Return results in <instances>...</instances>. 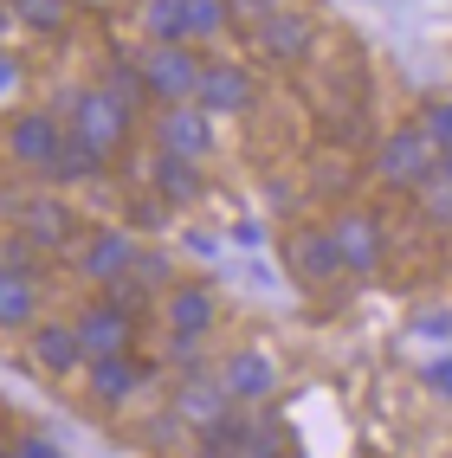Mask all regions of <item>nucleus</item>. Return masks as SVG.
Returning a JSON list of instances; mask_svg holds the SVG:
<instances>
[{
	"label": "nucleus",
	"mask_w": 452,
	"mask_h": 458,
	"mask_svg": "<svg viewBox=\"0 0 452 458\" xmlns=\"http://www.w3.org/2000/svg\"><path fill=\"white\" fill-rule=\"evenodd\" d=\"M433 168H439V142L420 130V123L388 130L381 148H375V181H381V188H420Z\"/></svg>",
	"instance_id": "1"
},
{
	"label": "nucleus",
	"mask_w": 452,
	"mask_h": 458,
	"mask_svg": "<svg viewBox=\"0 0 452 458\" xmlns=\"http://www.w3.org/2000/svg\"><path fill=\"white\" fill-rule=\"evenodd\" d=\"M142 84H149V104H194L200 58L188 46H156L142 52Z\"/></svg>",
	"instance_id": "2"
},
{
	"label": "nucleus",
	"mask_w": 452,
	"mask_h": 458,
	"mask_svg": "<svg viewBox=\"0 0 452 458\" xmlns=\"http://www.w3.org/2000/svg\"><path fill=\"white\" fill-rule=\"evenodd\" d=\"M72 323H78L84 355H130V343H136V310H124L116 297L84 303V310H78Z\"/></svg>",
	"instance_id": "3"
},
{
	"label": "nucleus",
	"mask_w": 452,
	"mask_h": 458,
	"mask_svg": "<svg viewBox=\"0 0 452 458\" xmlns=\"http://www.w3.org/2000/svg\"><path fill=\"white\" fill-rule=\"evenodd\" d=\"M72 136H84L90 148H104V156H116L130 136V110L110 98V90H84V98H72Z\"/></svg>",
	"instance_id": "4"
},
{
	"label": "nucleus",
	"mask_w": 452,
	"mask_h": 458,
	"mask_svg": "<svg viewBox=\"0 0 452 458\" xmlns=\"http://www.w3.org/2000/svg\"><path fill=\"white\" fill-rule=\"evenodd\" d=\"M136 259H142V246L124 233V226H98L84 239V252H78V271L90 284H124L130 271H136Z\"/></svg>",
	"instance_id": "5"
},
{
	"label": "nucleus",
	"mask_w": 452,
	"mask_h": 458,
	"mask_svg": "<svg viewBox=\"0 0 452 458\" xmlns=\"http://www.w3.org/2000/svg\"><path fill=\"white\" fill-rule=\"evenodd\" d=\"M156 142L168 148V156H214V116H207L200 104H162L156 110Z\"/></svg>",
	"instance_id": "6"
},
{
	"label": "nucleus",
	"mask_w": 452,
	"mask_h": 458,
	"mask_svg": "<svg viewBox=\"0 0 452 458\" xmlns=\"http://www.w3.org/2000/svg\"><path fill=\"white\" fill-rule=\"evenodd\" d=\"M259 98V84L246 65H233V58H207L200 65V84H194V104L207 116H233V110H246Z\"/></svg>",
	"instance_id": "7"
},
{
	"label": "nucleus",
	"mask_w": 452,
	"mask_h": 458,
	"mask_svg": "<svg viewBox=\"0 0 452 458\" xmlns=\"http://www.w3.org/2000/svg\"><path fill=\"white\" fill-rule=\"evenodd\" d=\"M233 407H239V401L220 387V375H181L175 394H168V413H175L181 426H200V433H207L214 420H226Z\"/></svg>",
	"instance_id": "8"
},
{
	"label": "nucleus",
	"mask_w": 452,
	"mask_h": 458,
	"mask_svg": "<svg viewBox=\"0 0 452 458\" xmlns=\"http://www.w3.org/2000/svg\"><path fill=\"white\" fill-rule=\"evenodd\" d=\"M329 239H337V259H343V271H375V265H381V252H388L381 226H375L362 207H343L337 220H329Z\"/></svg>",
	"instance_id": "9"
},
{
	"label": "nucleus",
	"mask_w": 452,
	"mask_h": 458,
	"mask_svg": "<svg viewBox=\"0 0 452 458\" xmlns=\"http://www.w3.org/2000/svg\"><path fill=\"white\" fill-rule=\"evenodd\" d=\"M58 142H65V123H58V116H46V110H20L13 123H7V148H13L20 168H52Z\"/></svg>",
	"instance_id": "10"
},
{
	"label": "nucleus",
	"mask_w": 452,
	"mask_h": 458,
	"mask_svg": "<svg viewBox=\"0 0 452 458\" xmlns=\"http://www.w3.org/2000/svg\"><path fill=\"white\" fill-rule=\"evenodd\" d=\"M26 355H33L39 375H72L84 369V343H78V323H33V343H26Z\"/></svg>",
	"instance_id": "11"
},
{
	"label": "nucleus",
	"mask_w": 452,
	"mask_h": 458,
	"mask_svg": "<svg viewBox=\"0 0 452 458\" xmlns=\"http://www.w3.org/2000/svg\"><path fill=\"white\" fill-rule=\"evenodd\" d=\"M285 259H291V271H297L304 284H329V278L343 271L329 226H304V233H291V239H285Z\"/></svg>",
	"instance_id": "12"
},
{
	"label": "nucleus",
	"mask_w": 452,
	"mask_h": 458,
	"mask_svg": "<svg viewBox=\"0 0 452 458\" xmlns=\"http://www.w3.org/2000/svg\"><path fill=\"white\" fill-rule=\"evenodd\" d=\"M84 381H90V401H98V407H124L136 394V381H142V361L136 355H90Z\"/></svg>",
	"instance_id": "13"
},
{
	"label": "nucleus",
	"mask_w": 452,
	"mask_h": 458,
	"mask_svg": "<svg viewBox=\"0 0 452 458\" xmlns=\"http://www.w3.org/2000/svg\"><path fill=\"white\" fill-rule=\"evenodd\" d=\"M311 46H317V26H311L304 13L278 7V13L259 20V52H265V58H285V65H291V58H304Z\"/></svg>",
	"instance_id": "14"
},
{
	"label": "nucleus",
	"mask_w": 452,
	"mask_h": 458,
	"mask_svg": "<svg viewBox=\"0 0 452 458\" xmlns=\"http://www.w3.org/2000/svg\"><path fill=\"white\" fill-rule=\"evenodd\" d=\"M220 387L233 401H265V394L278 387V369H271V355H259V349H233L226 369H220Z\"/></svg>",
	"instance_id": "15"
},
{
	"label": "nucleus",
	"mask_w": 452,
	"mask_h": 458,
	"mask_svg": "<svg viewBox=\"0 0 452 458\" xmlns=\"http://www.w3.org/2000/svg\"><path fill=\"white\" fill-rule=\"evenodd\" d=\"M162 323H168V335H207L214 329V291L207 284H175L162 297Z\"/></svg>",
	"instance_id": "16"
},
{
	"label": "nucleus",
	"mask_w": 452,
	"mask_h": 458,
	"mask_svg": "<svg viewBox=\"0 0 452 458\" xmlns=\"http://www.w3.org/2000/svg\"><path fill=\"white\" fill-rule=\"evenodd\" d=\"M72 207L65 200H52V194H33V200H20V233L33 239V246H65L72 239Z\"/></svg>",
	"instance_id": "17"
},
{
	"label": "nucleus",
	"mask_w": 452,
	"mask_h": 458,
	"mask_svg": "<svg viewBox=\"0 0 452 458\" xmlns=\"http://www.w3.org/2000/svg\"><path fill=\"white\" fill-rule=\"evenodd\" d=\"M149 181H156V194L168 200V207H194L200 200V162H188V156H162L149 162Z\"/></svg>",
	"instance_id": "18"
},
{
	"label": "nucleus",
	"mask_w": 452,
	"mask_h": 458,
	"mask_svg": "<svg viewBox=\"0 0 452 458\" xmlns=\"http://www.w3.org/2000/svg\"><path fill=\"white\" fill-rule=\"evenodd\" d=\"M33 323H39V291H33V278L0 271V329H33Z\"/></svg>",
	"instance_id": "19"
},
{
	"label": "nucleus",
	"mask_w": 452,
	"mask_h": 458,
	"mask_svg": "<svg viewBox=\"0 0 452 458\" xmlns=\"http://www.w3.org/2000/svg\"><path fill=\"white\" fill-rule=\"evenodd\" d=\"M110 156H104V148H90L84 136H65V142H58V156H52V181H90V174H98Z\"/></svg>",
	"instance_id": "20"
},
{
	"label": "nucleus",
	"mask_w": 452,
	"mask_h": 458,
	"mask_svg": "<svg viewBox=\"0 0 452 458\" xmlns=\"http://www.w3.org/2000/svg\"><path fill=\"white\" fill-rule=\"evenodd\" d=\"M142 26H149L156 46H188V7H181V0H149Z\"/></svg>",
	"instance_id": "21"
},
{
	"label": "nucleus",
	"mask_w": 452,
	"mask_h": 458,
	"mask_svg": "<svg viewBox=\"0 0 452 458\" xmlns=\"http://www.w3.org/2000/svg\"><path fill=\"white\" fill-rule=\"evenodd\" d=\"M13 20L33 33H65L72 26V0H13Z\"/></svg>",
	"instance_id": "22"
},
{
	"label": "nucleus",
	"mask_w": 452,
	"mask_h": 458,
	"mask_svg": "<svg viewBox=\"0 0 452 458\" xmlns=\"http://www.w3.org/2000/svg\"><path fill=\"white\" fill-rule=\"evenodd\" d=\"M104 90L124 110H136V104H149V84H142V65H124V58H110V72H104Z\"/></svg>",
	"instance_id": "23"
},
{
	"label": "nucleus",
	"mask_w": 452,
	"mask_h": 458,
	"mask_svg": "<svg viewBox=\"0 0 452 458\" xmlns=\"http://www.w3.org/2000/svg\"><path fill=\"white\" fill-rule=\"evenodd\" d=\"M188 7V39H214V33H226V0H181Z\"/></svg>",
	"instance_id": "24"
},
{
	"label": "nucleus",
	"mask_w": 452,
	"mask_h": 458,
	"mask_svg": "<svg viewBox=\"0 0 452 458\" xmlns=\"http://www.w3.org/2000/svg\"><path fill=\"white\" fill-rule=\"evenodd\" d=\"M414 194H420V213H427V220H439V226H452V181H446L439 168H433L427 181H420V188H414Z\"/></svg>",
	"instance_id": "25"
},
{
	"label": "nucleus",
	"mask_w": 452,
	"mask_h": 458,
	"mask_svg": "<svg viewBox=\"0 0 452 458\" xmlns=\"http://www.w3.org/2000/svg\"><path fill=\"white\" fill-rule=\"evenodd\" d=\"M33 259H39V246L33 239H0V271H13V278H33Z\"/></svg>",
	"instance_id": "26"
},
{
	"label": "nucleus",
	"mask_w": 452,
	"mask_h": 458,
	"mask_svg": "<svg viewBox=\"0 0 452 458\" xmlns=\"http://www.w3.org/2000/svg\"><path fill=\"white\" fill-rule=\"evenodd\" d=\"M420 130H427L439 148H452V98H433L427 110H420Z\"/></svg>",
	"instance_id": "27"
},
{
	"label": "nucleus",
	"mask_w": 452,
	"mask_h": 458,
	"mask_svg": "<svg viewBox=\"0 0 452 458\" xmlns=\"http://www.w3.org/2000/svg\"><path fill=\"white\" fill-rule=\"evenodd\" d=\"M13 458H65V452H58L46 433H20V439H13Z\"/></svg>",
	"instance_id": "28"
},
{
	"label": "nucleus",
	"mask_w": 452,
	"mask_h": 458,
	"mask_svg": "<svg viewBox=\"0 0 452 458\" xmlns=\"http://www.w3.org/2000/svg\"><path fill=\"white\" fill-rule=\"evenodd\" d=\"M285 0H226V13H246V20H265V13H278Z\"/></svg>",
	"instance_id": "29"
},
{
	"label": "nucleus",
	"mask_w": 452,
	"mask_h": 458,
	"mask_svg": "<svg viewBox=\"0 0 452 458\" xmlns=\"http://www.w3.org/2000/svg\"><path fill=\"white\" fill-rule=\"evenodd\" d=\"M427 387H433V394H452V355H439L433 369H427Z\"/></svg>",
	"instance_id": "30"
},
{
	"label": "nucleus",
	"mask_w": 452,
	"mask_h": 458,
	"mask_svg": "<svg viewBox=\"0 0 452 458\" xmlns=\"http://www.w3.org/2000/svg\"><path fill=\"white\" fill-rule=\"evenodd\" d=\"M414 329H420V335H452V317H420Z\"/></svg>",
	"instance_id": "31"
},
{
	"label": "nucleus",
	"mask_w": 452,
	"mask_h": 458,
	"mask_svg": "<svg viewBox=\"0 0 452 458\" xmlns=\"http://www.w3.org/2000/svg\"><path fill=\"white\" fill-rule=\"evenodd\" d=\"M13 84H20V65H13L7 52H0V90H13Z\"/></svg>",
	"instance_id": "32"
},
{
	"label": "nucleus",
	"mask_w": 452,
	"mask_h": 458,
	"mask_svg": "<svg viewBox=\"0 0 452 458\" xmlns=\"http://www.w3.org/2000/svg\"><path fill=\"white\" fill-rule=\"evenodd\" d=\"M439 174H446V181H452V148H439Z\"/></svg>",
	"instance_id": "33"
},
{
	"label": "nucleus",
	"mask_w": 452,
	"mask_h": 458,
	"mask_svg": "<svg viewBox=\"0 0 452 458\" xmlns=\"http://www.w3.org/2000/svg\"><path fill=\"white\" fill-rule=\"evenodd\" d=\"M0 458H13V439H0Z\"/></svg>",
	"instance_id": "34"
},
{
	"label": "nucleus",
	"mask_w": 452,
	"mask_h": 458,
	"mask_svg": "<svg viewBox=\"0 0 452 458\" xmlns=\"http://www.w3.org/2000/svg\"><path fill=\"white\" fill-rule=\"evenodd\" d=\"M7 13H13V7H0V20H7Z\"/></svg>",
	"instance_id": "35"
}]
</instances>
